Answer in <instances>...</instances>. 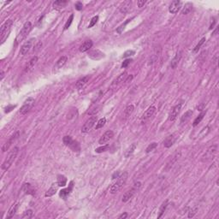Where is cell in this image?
<instances>
[{"label":"cell","instance_id":"cell-1","mask_svg":"<svg viewBox=\"0 0 219 219\" xmlns=\"http://www.w3.org/2000/svg\"><path fill=\"white\" fill-rule=\"evenodd\" d=\"M128 172H127V171H124V172L118 177L117 181L114 183V185H112V187H110V192L111 194L116 193L117 192H119V191L123 187V186L126 184V182H127V180H128Z\"/></svg>","mask_w":219,"mask_h":219},{"label":"cell","instance_id":"cell-2","mask_svg":"<svg viewBox=\"0 0 219 219\" xmlns=\"http://www.w3.org/2000/svg\"><path fill=\"white\" fill-rule=\"evenodd\" d=\"M18 151H19V148L17 146H16L9 151V153L8 154V156L6 157L5 160L3 161V163L2 164V169L3 170H8L9 169V167L12 165V164L14 163V161L18 154Z\"/></svg>","mask_w":219,"mask_h":219},{"label":"cell","instance_id":"cell-3","mask_svg":"<svg viewBox=\"0 0 219 219\" xmlns=\"http://www.w3.org/2000/svg\"><path fill=\"white\" fill-rule=\"evenodd\" d=\"M13 26V21L12 20H7L1 27V30H0V41L1 44H3L4 41L6 40V39L8 38L11 28Z\"/></svg>","mask_w":219,"mask_h":219},{"label":"cell","instance_id":"cell-4","mask_svg":"<svg viewBox=\"0 0 219 219\" xmlns=\"http://www.w3.org/2000/svg\"><path fill=\"white\" fill-rule=\"evenodd\" d=\"M32 29V23L30 22H25V24L23 25L22 28L21 29L19 34L16 37V43H20L22 40H24L26 39V37L28 35V34L30 33Z\"/></svg>","mask_w":219,"mask_h":219},{"label":"cell","instance_id":"cell-5","mask_svg":"<svg viewBox=\"0 0 219 219\" xmlns=\"http://www.w3.org/2000/svg\"><path fill=\"white\" fill-rule=\"evenodd\" d=\"M141 187V182H135L132 189L128 190V192H126L124 194H123V197H122V202H128L133 196L134 194L135 193V192H137L139 190V188Z\"/></svg>","mask_w":219,"mask_h":219},{"label":"cell","instance_id":"cell-6","mask_svg":"<svg viewBox=\"0 0 219 219\" xmlns=\"http://www.w3.org/2000/svg\"><path fill=\"white\" fill-rule=\"evenodd\" d=\"M96 122H97V116H91V117L84 123V125L82 126V128H81V132H82V133H87V132H89V131L92 129V128L94 126V124L96 123Z\"/></svg>","mask_w":219,"mask_h":219},{"label":"cell","instance_id":"cell-7","mask_svg":"<svg viewBox=\"0 0 219 219\" xmlns=\"http://www.w3.org/2000/svg\"><path fill=\"white\" fill-rule=\"evenodd\" d=\"M34 105V99L33 98H28L23 104V105L22 106V108L20 110V113L22 115H26L27 113H28L30 111V110L33 108Z\"/></svg>","mask_w":219,"mask_h":219},{"label":"cell","instance_id":"cell-8","mask_svg":"<svg viewBox=\"0 0 219 219\" xmlns=\"http://www.w3.org/2000/svg\"><path fill=\"white\" fill-rule=\"evenodd\" d=\"M132 5H133V2L130 1V0H127V1H124L122 2L120 6H119V10L121 13L122 14H127L132 8Z\"/></svg>","mask_w":219,"mask_h":219},{"label":"cell","instance_id":"cell-9","mask_svg":"<svg viewBox=\"0 0 219 219\" xmlns=\"http://www.w3.org/2000/svg\"><path fill=\"white\" fill-rule=\"evenodd\" d=\"M33 41H34V39H31L28 41H26L21 47V50H20V54L21 55H23L25 56L26 54H28V52L30 51L32 45H33Z\"/></svg>","mask_w":219,"mask_h":219},{"label":"cell","instance_id":"cell-10","mask_svg":"<svg viewBox=\"0 0 219 219\" xmlns=\"http://www.w3.org/2000/svg\"><path fill=\"white\" fill-rule=\"evenodd\" d=\"M113 137H114V133H113V131H111V130H107V131L100 137V139L99 140V144L104 145V144H105L106 142H108L110 140H111Z\"/></svg>","mask_w":219,"mask_h":219},{"label":"cell","instance_id":"cell-11","mask_svg":"<svg viewBox=\"0 0 219 219\" xmlns=\"http://www.w3.org/2000/svg\"><path fill=\"white\" fill-rule=\"evenodd\" d=\"M182 110V104H178L176 106L173 107V109L171 110L170 116H169V120L170 121H175L176 119V117L178 116L180 111Z\"/></svg>","mask_w":219,"mask_h":219},{"label":"cell","instance_id":"cell-12","mask_svg":"<svg viewBox=\"0 0 219 219\" xmlns=\"http://www.w3.org/2000/svg\"><path fill=\"white\" fill-rule=\"evenodd\" d=\"M181 6H182V2L179 0H175L170 3V5L169 7V11L171 14H176L180 10Z\"/></svg>","mask_w":219,"mask_h":219},{"label":"cell","instance_id":"cell-13","mask_svg":"<svg viewBox=\"0 0 219 219\" xmlns=\"http://www.w3.org/2000/svg\"><path fill=\"white\" fill-rule=\"evenodd\" d=\"M74 182H70V186H69V187L68 188H64V189H62L61 191H60V193H59V196L62 198V199H66L67 198H68V196L70 194V193H71V191H72V189H73V185Z\"/></svg>","mask_w":219,"mask_h":219},{"label":"cell","instance_id":"cell-14","mask_svg":"<svg viewBox=\"0 0 219 219\" xmlns=\"http://www.w3.org/2000/svg\"><path fill=\"white\" fill-rule=\"evenodd\" d=\"M19 136V132H16L15 135H13L9 139V141L3 146V147H2V151L4 152V151H8L9 150V146H11L12 145V143L17 139V137Z\"/></svg>","mask_w":219,"mask_h":219},{"label":"cell","instance_id":"cell-15","mask_svg":"<svg viewBox=\"0 0 219 219\" xmlns=\"http://www.w3.org/2000/svg\"><path fill=\"white\" fill-rule=\"evenodd\" d=\"M182 52L181 51H179L176 52V54L175 55V57H174L173 59L171 60L170 65H171V68H172V69H176V66L178 65V64H179V62H180V60H181V58H182Z\"/></svg>","mask_w":219,"mask_h":219},{"label":"cell","instance_id":"cell-16","mask_svg":"<svg viewBox=\"0 0 219 219\" xmlns=\"http://www.w3.org/2000/svg\"><path fill=\"white\" fill-rule=\"evenodd\" d=\"M37 62H38V57H32L31 58V60L28 62V64H27V66L25 67V72L26 73H28V72H30L31 70H33V69L34 68V66H35V64H37Z\"/></svg>","mask_w":219,"mask_h":219},{"label":"cell","instance_id":"cell-17","mask_svg":"<svg viewBox=\"0 0 219 219\" xmlns=\"http://www.w3.org/2000/svg\"><path fill=\"white\" fill-rule=\"evenodd\" d=\"M155 112H156V107H155V106H151V107H149V108L145 111V113L142 115V117H141L142 120L146 121L147 119H149L151 116H152L154 115Z\"/></svg>","mask_w":219,"mask_h":219},{"label":"cell","instance_id":"cell-18","mask_svg":"<svg viewBox=\"0 0 219 219\" xmlns=\"http://www.w3.org/2000/svg\"><path fill=\"white\" fill-rule=\"evenodd\" d=\"M93 41L92 40H87L85 41L80 46V52H86L87 51H89L92 46H93Z\"/></svg>","mask_w":219,"mask_h":219},{"label":"cell","instance_id":"cell-19","mask_svg":"<svg viewBox=\"0 0 219 219\" xmlns=\"http://www.w3.org/2000/svg\"><path fill=\"white\" fill-rule=\"evenodd\" d=\"M57 187H59V186L57 185V183H53V184L51 186V187L47 190V192L45 193V197H51V196L55 195L56 193H57Z\"/></svg>","mask_w":219,"mask_h":219},{"label":"cell","instance_id":"cell-20","mask_svg":"<svg viewBox=\"0 0 219 219\" xmlns=\"http://www.w3.org/2000/svg\"><path fill=\"white\" fill-rule=\"evenodd\" d=\"M176 141V137L174 135H169L168 137H166V139L164 140V146H165L166 148H170L171 146H173V144L175 143Z\"/></svg>","mask_w":219,"mask_h":219},{"label":"cell","instance_id":"cell-21","mask_svg":"<svg viewBox=\"0 0 219 219\" xmlns=\"http://www.w3.org/2000/svg\"><path fill=\"white\" fill-rule=\"evenodd\" d=\"M217 150H218V146H217V145H213V146H210V148L207 150V151H206L205 157L206 158H208V159L213 157V156H214V155L216 154V152H217Z\"/></svg>","mask_w":219,"mask_h":219},{"label":"cell","instance_id":"cell-22","mask_svg":"<svg viewBox=\"0 0 219 219\" xmlns=\"http://www.w3.org/2000/svg\"><path fill=\"white\" fill-rule=\"evenodd\" d=\"M18 207H19V204H18V203H16V204H13V205L10 206V208H9V212H8V215H7L6 218L7 219L12 218L14 217V215L16 214V212H17Z\"/></svg>","mask_w":219,"mask_h":219},{"label":"cell","instance_id":"cell-23","mask_svg":"<svg viewBox=\"0 0 219 219\" xmlns=\"http://www.w3.org/2000/svg\"><path fill=\"white\" fill-rule=\"evenodd\" d=\"M67 4H68V1H65V0H57V1H55L52 5H53V8L55 9L59 10V9L64 8Z\"/></svg>","mask_w":219,"mask_h":219},{"label":"cell","instance_id":"cell-24","mask_svg":"<svg viewBox=\"0 0 219 219\" xmlns=\"http://www.w3.org/2000/svg\"><path fill=\"white\" fill-rule=\"evenodd\" d=\"M67 60H68V58H67V57H66V56H63V57H61L57 60V62L56 66L54 67V69H56V70H60L61 68H63V67L65 65V64H66Z\"/></svg>","mask_w":219,"mask_h":219},{"label":"cell","instance_id":"cell-25","mask_svg":"<svg viewBox=\"0 0 219 219\" xmlns=\"http://www.w3.org/2000/svg\"><path fill=\"white\" fill-rule=\"evenodd\" d=\"M128 76V73H127V72H124V73L121 74L113 81L112 85H113V86H116V85H118V84H120V83L125 81Z\"/></svg>","mask_w":219,"mask_h":219},{"label":"cell","instance_id":"cell-26","mask_svg":"<svg viewBox=\"0 0 219 219\" xmlns=\"http://www.w3.org/2000/svg\"><path fill=\"white\" fill-rule=\"evenodd\" d=\"M89 80V77L88 76H85V77H82L80 78V80H78V81L76 82V88L77 89H81L85 87V85L87 83Z\"/></svg>","mask_w":219,"mask_h":219},{"label":"cell","instance_id":"cell-27","mask_svg":"<svg viewBox=\"0 0 219 219\" xmlns=\"http://www.w3.org/2000/svg\"><path fill=\"white\" fill-rule=\"evenodd\" d=\"M192 116H193V110H188L187 112H185V114L181 118V124H185L186 122H187V121L191 118Z\"/></svg>","mask_w":219,"mask_h":219},{"label":"cell","instance_id":"cell-28","mask_svg":"<svg viewBox=\"0 0 219 219\" xmlns=\"http://www.w3.org/2000/svg\"><path fill=\"white\" fill-rule=\"evenodd\" d=\"M136 147H137V145L135 144V143H133L131 146H129L126 151H125V153H124V156H125V157H129L134 152H135V149H136Z\"/></svg>","mask_w":219,"mask_h":219},{"label":"cell","instance_id":"cell-29","mask_svg":"<svg viewBox=\"0 0 219 219\" xmlns=\"http://www.w3.org/2000/svg\"><path fill=\"white\" fill-rule=\"evenodd\" d=\"M57 183L59 187H65L66 184H67V178L63 175H59V176H57Z\"/></svg>","mask_w":219,"mask_h":219},{"label":"cell","instance_id":"cell-30","mask_svg":"<svg viewBox=\"0 0 219 219\" xmlns=\"http://www.w3.org/2000/svg\"><path fill=\"white\" fill-rule=\"evenodd\" d=\"M134 110H135V106H134L133 105H128V106L126 107L125 110H124V117H125V118H128V117L131 116V114L133 113Z\"/></svg>","mask_w":219,"mask_h":219},{"label":"cell","instance_id":"cell-31","mask_svg":"<svg viewBox=\"0 0 219 219\" xmlns=\"http://www.w3.org/2000/svg\"><path fill=\"white\" fill-rule=\"evenodd\" d=\"M23 189L26 192V193H28V194H33L34 195L35 193L34 188L32 187V186L29 183H25L24 186H23Z\"/></svg>","mask_w":219,"mask_h":219},{"label":"cell","instance_id":"cell-32","mask_svg":"<svg viewBox=\"0 0 219 219\" xmlns=\"http://www.w3.org/2000/svg\"><path fill=\"white\" fill-rule=\"evenodd\" d=\"M192 9H193V4L191 3H187L185 4V6L183 7L182 10V15H187V14L190 13Z\"/></svg>","mask_w":219,"mask_h":219},{"label":"cell","instance_id":"cell-33","mask_svg":"<svg viewBox=\"0 0 219 219\" xmlns=\"http://www.w3.org/2000/svg\"><path fill=\"white\" fill-rule=\"evenodd\" d=\"M167 206H168V200H165V201H164V202H163V204H162V205H161V206H160V209H159V214H158V216H157V218H160L163 216V214L164 213V212H165V210H166Z\"/></svg>","mask_w":219,"mask_h":219},{"label":"cell","instance_id":"cell-34","mask_svg":"<svg viewBox=\"0 0 219 219\" xmlns=\"http://www.w3.org/2000/svg\"><path fill=\"white\" fill-rule=\"evenodd\" d=\"M205 113H206V111H204V112H202V113H200L196 118H195V120L193 121V127H196L202 120H203V118H204V116H205Z\"/></svg>","mask_w":219,"mask_h":219},{"label":"cell","instance_id":"cell-35","mask_svg":"<svg viewBox=\"0 0 219 219\" xmlns=\"http://www.w3.org/2000/svg\"><path fill=\"white\" fill-rule=\"evenodd\" d=\"M69 147L71 148L74 151H80V145H79V143L77 141H74V140L71 141V143L70 144Z\"/></svg>","mask_w":219,"mask_h":219},{"label":"cell","instance_id":"cell-36","mask_svg":"<svg viewBox=\"0 0 219 219\" xmlns=\"http://www.w3.org/2000/svg\"><path fill=\"white\" fill-rule=\"evenodd\" d=\"M110 148V145L108 144H106V145H103V146H99V147H98V148H96L95 149V151L97 152V153H101V152H105V151H108V149Z\"/></svg>","mask_w":219,"mask_h":219},{"label":"cell","instance_id":"cell-37","mask_svg":"<svg viewBox=\"0 0 219 219\" xmlns=\"http://www.w3.org/2000/svg\"><path fill=\"white\" fill-rule=\"evenodd\" d=\"M106 123V118L105 117H103V118H101L100 120H99V122H97V124H96V129H99V128H103L104 126H105V124Z\"/></svg>","mask_w":219,"mask_h":219},{"label":"cell","instance_id":"cell-38","mask_svg":"<svg viewBox=\"0 0 219 219\" xmlns=\"http://www.w3.org/2000/svg\"><path fill=\"white\" fill-rule=\"evenodd\" d=\"M33 216H34L33 211L32 210H28V211H25L23 212V214L22 216V218H33Z\"/></svg>","mask_w":219,"mask_h":219},{"label":"cell","instance_id":"cell-39","mask_svg":"<svg viewBox=\"0 0 219 219\" xmlns=\"http://www.w3.org/2000/svg\"><path fill=\"white\" fill-rule=\"evenodd\" d=\"M198 210H199L198 206H194V207H193V208H192V209L188 212V218H193V217L197 214Z\"/></svg>","mask_w":219,"mask_h":219},{"label":"cell","instance_id":"cell-40","mask_svg":"<svg viewBox=\"0 0 219 219\" xmlns=\"http://www.w3.org/2000/svg\"><path fill=\"white\" fill-rule=\"evenodd\" d=\"M205 38H203V39H200V41L199 42V44H198V45L195 46V48L193 49V52H194V53H196V52L199 51V50L200 49V47L202 46V45L205 43Z\"/></svg>","mask_w":219,"mask_h":219},{"label":"cell","instance_id":"cell-41","mask_svg":"<svg viewBox=\"0 0 219 219\" xmlns=\"http://www.w3.org/2000/svg\"><path fill=\"white\" fill-rule=\"evenodd\" d=\"M73 141V139H72V137H71V136H70V135L64 136V139H63V141H64V145L67 146H70V144L71 143V141Z\"/></svg>","mask_w":219,"mask_h":219},{"label":"cell","instance_id":"cell-42","mask_svg":"<svg viewBox=\"0 0 219 219\" xmlns=\"http://www.w3.org/2000/svg\"><path fill=\"white\" fill-rule=\"evenodd\" d=\"M73 19H74V15L73 14H71V15H70V16L69 17V19H68L67 22H66V23H65V25H64V30H67V29L70 27V25H71V23H72V22H73Z\"/></svg>","mask_w":219,"mask_h":219},{"label":"cell","instance_id":"cell-43","mask_svg":"<svg viewBox=\"0 0 219 219\" xmlns=\"http://www.w3.org/2000/svg\"><path fill=\"white\" fill-rule=\"evenodd\" d=\"M157 146V143H156V142H153V143H151V144H150L149 146L146 147V153H149V152H151V151H153L156 147Z\"/></svg>","mask_w":219,"mask_h":219},{"label":"cell","instance_id":"cell-44","mask_svg":"<svg viewBox=\"0 0 219 219\" xmlns=\"http://www.w3.org/2000/svg\"><path fill=\"white\" fill-rule=\"evenodd\" d=\"M98 21H99V16H93V18H92V20L90 21V23H89V26H88V28H93L97 22H98Z\"/></svg>","mask_w":219,"mask_h":219},{"label":"cell","instance_id":"cell-45","mask_svg":"<svg viewBox=\"0 0 219 219\" xmlns=\"http://www.w3.org/2000/svg\"><path fill=\"white\" fill-rule=\"evenodd\" d=\"M130 22V20H127V22H124L123 24H122L119 28H117V29H116V32L118 33V34H122V31L125 29V27H126V25L128 23Z\"/></svg>","mask_w":219,"mask_h":219},{"label":"cell","instance_id":"cell-46","mask_svg":"<svg viewBox=\"0 0 219 219\" xmlns=\"http://www.w3.org/2000/svg\"><path fill=\"white\" fill-rule=\"evenodd\" d=\"M135 51H133V50H128V51H125V52L123 53L122 58L129 57H131V56H133V55H135Z\"/></svg>","mask_w":219,"mask_h":219},{"label":"cell","instance_id":"cell-47","mask_svg":"<svg viewBox=\"0 0 219 219\" xmlns=\"http://www.w3.org/2000/svg\"><path fill=\"white\" fill-rule=\"evenodd\" d=\"M131 62H132V59H126V60L122 63V69L127 68V67H128V65Z\"/></svg>","mask_w":219,"mask_h":219},{"label":"cell","instance_id":"cell-48","mask_svg":"<svg viewBox=\"0 0 219 219\" xmlns=\"http://www.w3.org/2000/svg\"><path fill=\"white\" fill-rule=\"evenodd\" d=\"M75 9H77V10H81L82 9V7H83V5H82V3H80V2H77L76 3H75Z\"/></svg>","mask_w":219,"mask_h":219},{"label":"cell","instance_id":"cell-49","mask_svg":"<svg viewBox=\"0 0 219 219\" xmlns=\"http://www.w3.org/2000/svg\"><path fill=\"white\" fill-rule=\"evenodd\" d=\"M146 1L145 0H139L138 2H137V5H138V7L139 8H141V7H143L145 4H146Z\"/></svg>","mask_w":219,"mask_h":219},{"label":"cell","instance_id":"cell-50","mask_svg":"<svg viewBox=\"0 0 219 219\" xmlns=\"http://www.w3.org/2000/svg\"><path fill=\"white\" fill-rule=\"evenodd\" d=\"M15 107H16V105H9L8 107L5 108V112H6V113H9V111H11Z\"/></svg>","mask_w":219,"mask_h":219},{"label":"cell","instance_id":"cell-51","mask_svg":"<svg viewBox=\"0 0 219 219\" xmlns=\"http://www.w3.org/2000/svg\"><path fill=\"white\" fill-rule=\"evenodd\" d=\"M127 217H128V213H127V212H124V213H122V215H120V216H119V218L125 219V218H127Z\"/></svg>","mask_w":219,"mask_h":219},{"label":"cell","instance_id":"cell-52","mask_svg":"<svg viewBox=\"0 0 219 219\" xmlns=\"http://www.w3.org/2000/svg\"><path fill=\"white\" fill-rule=\"evenodd\" d=\"M116 177H117V178L119 177V173H118V172H117V173L116 172V173L112 176V179H116Z\"/></svg>","mask_w":219,"mask_h":219},{"label":"cell","instance_id":"cell-53","mask_svg":"<svg viewBox=\"0 0 219 219\" xmlns=\"http://www.w3.org/2000/svg\"><path fill=\"white\" fill-rule=\"evenodd\" d=\"M133 79V75L132 74H130L128 77V79H126V80H125V82H128V81H129V80H131Z\"/></svg>","mask_w":219,"mask_h":219},{"label":"cell","instance_id":"cell-54","mask_svg":"<svg viewBox=\"0 0 219 219\" xmlns=\"http://www.w3.org/2000/svg\"><path fill=\"white\" fill-rule=\"evenodd\" d=\"M0 75H1V77H0V80H2L3 79V77H4V72H3V70H1V74H0Z\"/></svg>","mask_w":219,"mask_h":219},{"label":"cell","instance_id":"cell-55","mask_svg":"<svg viewBox=\"0 0 219 219\" xmlns=\"http://www.w3.org/2000/svg\"><path fill=\"white\" fill-rule=\"evenodd\" d=\"M218 28H217V29H216V30L214 31V33H213V35H215V34H216L218 33Z\"/></svg>","mask_w":219,"mask_h":219}]
</instances>
